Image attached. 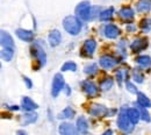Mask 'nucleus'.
Instances as JSON below:
<instances>
[{"label": "nucleus", "mask_w": 151, "mask_h": 135, "mask_svg": "<svg viewBox=\"0 0 151 135\" xmlns=\"http://www.w3.org/2000/svg\"><path fill=\"white\" fill-rule=\"evenodd\" d=\"M126 87H127V90H128L129 92H132V93H138L136 86H135L132 83H130L129 80H126Z\"/></svg>", "instance_id": "nucleus-33"}, {"label": "nucleus", "mask_w": 151, "mask_h": 135, "mask_svg": "<svg viewBox=\"0 0 151 135\" xmlns=\"http://www.w3.org/2000/svg\"><path fill=\"white\" fill-rule=\"evenodd\" d=\"M117 126L124 133H130L134 129V123L132 122L130 118L128 116V108H122L120 114L117 116Z\"/></svg>", "instance_id": "nucleus-2"}, {"label": "nucleus", "mask_w": 151, "mask_h": 135, "mask_svg": "<svg viewBox=\"0 0 151 135\" xmlns=\"http://www.w3.org/2000/svg\"><path fill=\"white\" fill-rule=\"evenodd\" d=\"M141 29L144 32V33H148L149 30H150V22H149V20H147V19H143L142 21H141Z\"/></svg>", "instance_id": "nucleus-32"}, {"label": "nucleus", "mask_w": 151, "mask_h": 135, "mask_svg": "<svg viewBox=\"0 0 151 135\" xmlns=\"http://www.w3.org/2000/svg\"><path fill=\"white\" fill-rule=\"evenodd\" d=\"M84 71H85V74H86V75H90V76L95 75V74H96V71H98V65H96L95 63H91V64H88V65H86V66H85Z\"/></svg>", "instance_id": "nucleus-29"}, {"label": "nucleus", "mask_w": 151, "mask_h": 135, "mask_svg": "<svg viewBox=\"0 0 151 135\" xmlns=\"http://www.w3.org/2000/svg\"><path fill=\"white\" fill-rule=\"evenodd\" d=\"M102 32H104V35L107 39H116L119 36V34H120V29L115 25H112V23L105 25Z\"/></svg>", "instance_id": "nucleus-9"}, {"label": "nucleus", "mask_w": 151, "mask_h": 135, "mask_svg": "<svg viewBox=\"0 0 151 135\" xmlns=\"http://www.w3.org/2000/svg\"><path fill=\"white\" fill-rule=\"evenodd\" d=\"M128 116L134 125H136L141 119V113H139L138 108H128Z\"/></svg>", "instance_id": "nucleus-23"}, {"label": "nucleus", "mask_w": 151, "mask_h": 135, "mask_svg": "<svg viewBox=\"0 0 151 135\" xmlns=\"http://www.w3.org/2000/svg\"><path fill=\"white\" fill-rule=\"evenodd\" d=\"M9 110H12V111H18V110H19V106H11Z\"/></svg>", "instance_id": "nucleus-38"}, {"label": "nucleus", "mask_w": 151, "mask_h": 135, "mask_svg": "<svg viewBox=\"0 0 151 135\" xmlns=\"http://www.w3.org/2000/svg\"><path fill=\"white\" fill-rule=\"evenodd\" d=\"M14 56V49H11V48H2L1 50V57L4 61L6 62H9Z\"/></svg>", "instance_id": "nucleus-24"}, {"label": "nucleus", "mask_w": 151, "mask_h": 135, "mask_svg": "<svg viewBox=\"0 0 151 135\" xmlns=\"http://www.w3.org/2000/svg\"><path fill=\"white\" fill-rule=\"evenodd\" d=\"M95 48H96V42L93 39H88L84 42V45H83V53L86 55V56H92L94 54Z\"/></svg>", "instance_id": "nucleus-12"}, {"label": "nucleus", "mask_w": 151, "mask_h": 135, "mask_svg": "<svg viewBox=\"0 0 151 135\" xmlns=\"http://www.w3.org/2000/svg\"><path fill=\"white\" fill-rule=\"evenodd\" d=\"M37 120V114L36 113H33V112H29L24 116H22V119H21V122L22 125H29V123H34L35 121Z\"/></svg>", "instance_id": "nucleus-22"}, {"label": "nucleus", "mask_w": 151, "mask_h": 135, "mask_svg": "<svg viewBox=\"0 0 151 135\" xmlns=\"http://www.w3.org/2000/svg\"><path fill=\"white\" fill-rule=\"evenodd\" d=\"M136 8L141 13H148L151 9V1H149V0H139L136 5Z\"/></svg>", "instance_id": "nucleus-20"}, {"label": "nucleus", "mask_w": 151, "mask_h": 135, "mask_svg": "<svg viewBox=\"0 0 151 135\" xmlns=\"http://www.w3.org/2000/svg\"><path fill=\"white\" fill-rule=\"evenodd\" d=\"M112 86H113V79L111 77L105 78V79L100 83V89H101L102 91H107V90H109Z\"/></svg>", "instance_id": "nucleus-27"}, {"label": "nucleus", "mask_w": 151, "mask_h": 135, "mask_svg": "<svg viewBox=\"0 0 151 135\" xmlns=\"http://www.w3.org/2000/svg\"><path fill=\"white\" fill-rule=\"evenodd\" d=\"M119 17L123 20H132L135 17V12L130 7H123L119 11Z\"/></svg>", "instance_id": "nucleus-18"}, {"label": "nucleus", "mask_w": 151, "mask_h": 135, "mask_svg": "<svg viewBox=\"0 0 151 135\" xmlns=\"http://www.w3.org/2000/svg\"><path fill=\"white\" fill-rule=\"evenodd\" d=\"M135 62L142 68V69H149L151 66V57L148 55H141L135 58Z\"/></svg>", "instance_id": "nucleus-17"}, {"label": "nucleus", "mask_w": 151, "mask_h": 135, "mask_svg": "<svg viewBox=\"0 0 151 135\" xmlns=\"http://www.w3.org/2000/svg\"><path fill=\"white\" fill-rule=\"evenodd\" d=\"M132 76H134V80H135V82H137V83H143L144 76H143V74H141V72H139V70H138V69H135V71H134Z\"/></svg>", "instance_id": "nucleus-31"}, {"label": "nucleus", "mask_w": 151, "mask_h": 135, "mask_svg": "<svg viewBox=\"0 0 151 135\" xmlns=\"http://www.w3.org/2000/svg\"><path fill=\"white\" fill-rule=\"evenodd\" d=\"M30 50H32V56L34 57V59L36 62H38L40 66L45 65V63H47V55H45L43 48H41L37 43H34L32 45V49Z\"/></svg>", "instance_id": "nucleus-4"}, {"label": "nucleus", "mask_w": 151, "mask_h": 135, "mask_svg": "<svg viewBox=\"0 0 151 135\" xmlns=\"http://www.w3.org/2000/svg\"><path fill=\"white\" fill-rule=\"evenodd\" d=\"M65 83H64V77L62 76V74H56L52 79V86H51V95L52 97H58L60 93V91L64 89Z\"/></svg>", "instance_id": "nucleus-5"}, {"label": "nucleus", "mask_w": 151, "mask_h": 135, "mask_svg": "<svg viewBox=\"0 0 151 135\" xmlns=\"http://www.w3.org/2000/svg\"><path fill=\"white\" fill-rule=\"evenodd\" d=\"M88 113L92 116H95V118H105V116H108L111 113L113 114L114 111L109 112V110L107 107H105L102 105H99V104H94L88 110Z\"/></svg>", "instance_id": "nucleus-6"}, {"label": "nucleus", "mask_w": 151, "mask_h": 135, "mask_svg": "<svg viewBox=\"0 0 151 135\" xmlns=\"http://www.w3.org/2000/svg\"><path fill=\"white\" fill-rule=\"evenodd\" d=\"M76 17L79 20L83 21H88L92 19V7L90 1H81L77 5L76 7Z\"/></svg>", "instance_id": "nucleus-3"}, {"label": "nucleus", "mask_w": 151, "mask_h": 135, "mask_svg": "<svg viewBox=\"0 0 151 135\" xmlns=\"http://www.w3.org/2000/svg\"><path fill=\"white\" fill-rule=\"evenodd\" d=\"M62 72H65V71H77V64L75 62H66L63 64V66L60 68Z\"/></svg>", "instance_id": "nucleus-28"}, {"label": "nucleus", "mask_w": 151, "mask_h": 135, "mask_svg": "<svg viewBox=\"0 0 151 135\" xmlns=\"http://www.w3.org/2000/svg\"><path fill=\"white\" fill-rule=\"evenodd\" d=\"M149 22H150V27H151V19H150V20H149Z\"/></svg>", "instance_id": "nucleus-41"}, {"label": "nucleus", "mask_w": 151, "mask_h": 135, "mask_svg": "<svg viewBox=\"0 0 151 135\" xmlns=\"http://www.w3.org/2000/svg\"><path fill=\"white\" fill-rule=\"evenodd\" d=\"M127 29H128V30H130V32H132V30H135L136 28H135V27H132V26H128V27H127Z\"/></svg>", "instance_id": "nucleus-39"}, {"label": "nucleus", "mask_w": 151, "mask_h": 135, "mask_svg": "<svg viewBox=\"0 0 151 135\" xmlns=\"http://www.w3.org/2000/svg\"><path fill=\"white\" fill-rule=\"evenodd\" d=\"M137 104H138V106H142V107H145V108L151 107L150 99L145 96L144 93H142V92L137 93Z\"/></svg>", "instance_id": "nucleus-21"}, {"label": "nucleus", "mask_w": 151, "mask_h": 135, "mask_svg": "<svg viewBox=\"0 0 151 135\" xmlns=\"http://www.w3.org/2000/svg\"><path fill=\"white\" fill-rule=\"evenodd\" d=\"M81 87H83V91L86 93V96L90 97V98H94L99 93L98 86L95 85L93 82H91V80H84V82H81Z\"/></svg>", "instance_id": "nucleus-7"}, {"label": "nucleus", "mask_w": 151, "mask_h": 135, "mask_svg": "<svg viewBox=\"0 0 151 135\" xmlns=\"http://www.w3.org/2000/svg\"><path fill=\"white\" fill-rule=\"evenodd\" d=\"M99 63L100 65L104 68V69H113L114 66L119 63V61L116 58H114L113 56H108V55H105V56H101L99 59Z\"/></svg>", "instance_id": "nucleus-10"}, {"label": "nucleus", "mask_w": 151, "mask_h": 135, "mask_svg": "<svg viewBox=\"0 0 151 135\" xmlns=\"http://www.w3.org/2000/svg\"><path fill=\"white\" fill-rule=\"evenodd\" d=\"M76 112L75 110L72 108V107H66V108H64L63 111H62V113L59 114V119H72L73 116H75Z\"/></svg>", "instance_id": "nucleus-26"}, {"label": "nucleus", "mask_w": 151, "mask_h": 135, "mask_svg": "<svg viewBox=\"0 0 151 135\" xmlns=\"http://www.w3.org/2000/svg\"><path fill=\"white\" fill-rule=\"evenodd\" d=\"M48 40H49V44L51 47H57L60 43V41H62V35H60V33L57 29H54V30L50 32Z\"/></svg>", "instance_id": "nucleus-16"}, {"label": "nucleus", "mask_w": 151, "mask_h": 135, "mask_svg": "<svg viewBox=\"0 0 151 135\" xmlns=\"http://www.w3.org/2000/svg\"><path fill=\"white\" fill-rule=\"evenodd\" d=\"M138 111H139V113H141V119H142L143 121L150 122V121H151L150 114H149V112L147 111V108H145V107H142V106H139Z\"/></svg>", "instance_id": "nucleus-30"}, {"label": "nucleus", "mask_w": 151, "mask_h": 135, "mask_svg": "<svg viewBox=\"0 0 151 135\" xmlns=\"http://www.w3.org/2000/svg\"><path fill=\"white\" fill-rule=\"evenodd\" d=\"M66 89V95H70V90H69V86H65Z\"/></svg>", "instance_id": "nucleus-40"}, {"label": "nucleus", "mask_w": 151, "mask_h": 135, "mask_svg": "<svg viewBox=\"0 0 151 135\" xmlns=\"http://www.w3.org/2000/svg\"><path fill=\"white\" fill-rule=\"evenodd\" d=\"M63 27L70 35H78L81 30V22L75 15H69L63 20Z\"/></svg>", "instance_id": "nucleus-1"}, {"label": "nucleus", "mask_w": 151, "mask_h": 135, "mask_svg": "<svg viewBox=\"0 0 151 135\" xmlns=\"http://www.w3.org/2000/svg\"><path fill=\"white\" fill-rule=\"evenodd\" d=\"M112 134H113V131L112 129H108V131H106L102 135H112Z\"/></svg>", "instance_id": "nucleus-36"}, {"label": "nucleus", "mask_w": 151, "mask_h": 135, "mask_svg": "<svg viewBox=\"0 0 151 135\" xmlns=\"http://www.w3.org/2000/svg\"><path fill=\"white\" fill-rule=\"evenodd\" d=\"M147 47H148V41L144 38H138V39L134 40L132 43L130 44L132 50L135 53H139V51L144 50Z\"/></svg>", "instance_id": "nucleus-11"}, {"label": "nucleus", "mask_w": 151, "mask_h": 135, "mask_svg": "<svg viewBox=\"0 0 151 135\" xmlns=\"http://www.w3.org/2000/svg\"><path fill=\"white\" fill-rule=\"evenodd\" d=\"M23 80H24V83H26V85H27V89H32V87H33V83H32V80H30L29 78L23 77Z\"/></svg>", "instance_id": "nucleus-35"}, {"label": "nucleus", "mask_w": 151, "mask_h": 135, "mask_svg": "<svg viewBox=\"0 0 151 135\" xmlns=\"http://www.w3.org/2000/svg\"><path fill=\"white\" fill-rule=\"evenodd\" d=\"M113 14H114V8L113 7H109V8L105 9V11H102V12L100 13L99 19L101 20V21H108V20L112 19Z\"/></svg>", "instance_id": "nucleus-25"}, {"label": "nucleus", "mask_w": 151, "mask_h": 135, "mask_svg": "<svg viewBox=\"0 0 151 135\" xmlns=\"http://www.w3.org/2000/svg\"><path fill=\"white\" fill-rule=\"evenodd\" d=\"M21 106L24 111L27 112H33L38 108V105L36 103H34V100H32L29 97H23L21 100Z\"/></svg>", "instance_id": "nucleus-14"}, {"label": "nucleus", "mask_w": 151, "mask_h": 135, "mask_svg": "<svg viewBox=\"0 0 151 135\" xmlns=\"http://www.w3.org/2000/svg\"><path fill=\"white\" fill-rule=\"evenodd\" d=\"M116 78H117L119 84L121 85V84H122V80H123V71H122V70H119V71H117V74H116Z\"/></svg>", "instance_id": "nucleus-34"}, {"label": "nucleus", "mask_w": 151, "mask_h": 135, "mask_svg": "<svg viewBox=\"0 0 151 135\" xmlns=\"http://www.w3.org/2000/svg\"><path fill=\"white\" fill-rule=\"evenodd\" d=\"M77 129L80 134H86L87 131H88V123L86 121V119L84 116H80L78 118L77 120Z\"/></svg>", "instance_id": "nucleus-19"}, {"label": "nucleus", "mask_w": 151, "mask_h": 135, "mask_svg": "<svg viewBox=\"0 0 151 135\" xmlns=\"http://www.w3.org/2000/svg\"><path fill=\"white\" fill-rule=\"evenodd\" d=\"M0 41H1V45H2L4 48L14 49V41H13V38L9 35V33H7V32H5V30H1Z\"/></svg>", "instance_id": "nucleus-13"}, {"label": "nucleus", "mask_w": 151, "mask_h": 135, "mask_svg": "<svg viewBox=\"0 0 151 135\" xmlns=\"http://www.w3.org/2000/svg\"><path fill=\"white\" fill-rule=\"evenodd\" d=\"M17 135H27V133L24 131H18L17 132Z\"/></svg>", "instance_id": "nucleus-37"}, {"label": "nucleus", "mask_w": 151, "mask_h": 135, "mask_svg": "<svg viewBox=\"0 0 151 135\" xmlns=\"http://www.w3.org/2000/svg\"><path fill=\"white\" fill-rule=\"evenodd\" d=\"M17 36L20 40L24 41V42H32L34 40V33L32 30H27V29H18L17 30Z\"/></svg>", "instance_id": "nucleus-15"}, {"label": "nucleus", "mask_w": 151, "mask_h": 135, "mask_svg": "<svg viewBox=\"0 0 151 135\" xmlns=\"http://www.w3.org/2000/svg\"><path fill=\"white\" fill-rule=\"evenodd\" d=\"M59 134L60 135H79V132L73 125L69 123V122H62L59 125Z\"/></svg>", "instance_id": "nucleus-8"}]
</instances>
